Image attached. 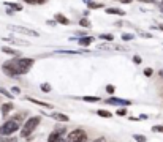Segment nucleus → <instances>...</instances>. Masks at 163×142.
<instances>
[{"instance_id":"nucleus-11","label":"nucleus","mask_w":163,"mask_h":142,"mask_svg":"<svg viewBox=\"0 0 163 142\" xmlns=\"http://www.w3.org/2000/svg\"><path fill=\"white\" fill-rule=\"evenodd\" d=\"M51 117L54 120H57V122H68V115H65V114H60V112H52L51 114Z\"/></svg>"},{"instance_id":"nucleus-35","label":"nucleus","mask_w":163,"mask_h":142,"mask_svg":"<svg viewBox=\"0 0 163 142\" xmlns=\"http://www.w3.org/2000/svg\"><path fill=\"white\" fill-rule=\"evenodd\" d=\"M122 3H131V0H120Z\"/></svg>"},{"instance_id":"nucleus-13","label":"nucleus","mask_w":163,"mask_h":142,"mask_svg":"<svg viewBox=\"0 0 163 142\" xmlns=\"http://www.w3.org/2000/svg\"><path fill=\"white\" fill-rule=\"evenodd\" d=\"M108 14H119V16H125V11L120 8H106Z\"/></svg>"},{"instance_id":"nucleus-15","label":"nucleus","mask_w":163,"mask_h":142,"mask_svg":"<svg viewBox=\"0 0 163 142\" xmlns=\"http://www.w3.org/2000/svg\"><path fill=\"white\" fill-rule=\"evenodd\" d=\"M87 6H89L90 10H100V8H105L103 3H100V2H92V0L87 3Z\"/></svg>"},{"instance_id":"nucleus-4","label":"nucleus","mask_w":163,"mask_h":142,"mask_svg":"<svg viewBox=\"0 0 163 142\" xmlns=\"http://www.w3.org/2000/svg\"><path fill=\"white\" fill-rule=\"evenodd\" d=\"M66 142H87V133L81 128H76L70 134H66Z\"/></svg>"},{"instance_id":"nucleus-29","label":"nucleus","mask_w":163,"mask_h":142,"mask_svg":"<svg viewBox=\"0 0 163 142\" xmlns=\"http://www.w3.org/2000/svg\"><path fill=\"white\" fill-rule=\"evenodd\" d=\"M133 62H135V63H136V65H139V63L143 62V59H141V57H139V55H135V57H133Z\"/></svg>"},{"instance_id":"nucleus-16","label":"nucleus","mask_w":163,"mask_h":142,"mask_svg":"<svg viewBox=\"0 0 163 142\" xmlns=\"http://www.w3.org/2000/svg\"><path fill=\"white\" fill-rule=\"evenodd\" d=\"M81 99H83V101H87V103H97V101H100L98 96H81Z\"/></svg>"},{"instance_id":"nucleus-3","label":"nucleus","mask_w":163,"mask_h":142,"mask_svg":"<svg viewBox=\"0 0 163 142\" xmlns=\"http://www.w3.org/2000/svg\"><path fill=\"white\" fill-rule=\"evenodd\" d=\"M41 123V117L40 115H33V117H30V119H27L25 120V123L22 125V128H21V136L22 137H29L36 128H38V125Z\"/></svg>"},{"instance_id":"nucleus-37","label":"nucleus","mask_w":163,"mask_h":142,"mask_svg":"<svg viewBox=\"0 0 163 142\" xmlns=\"http://www.w3.org/2000/svg\"><path fill=\"white\" fill-rule=\"evenodd\" d=\"M160 11L163 13V0H161V5H160Z\"/></svg>"},{"instance_id":"nucleus-19","label":"nucleus","mask_w":163,"mask_h":142,"mask_svg":"<svg viewBox=\"0 0 163 142\" xmlns=\"http://www.w3.org/2000/svg\"><path fill=\"white\" fill-rule=\"evenodd\" d=\"M40 89H41V92H45V93H49L51 90H52V87L48 84V82H45V84H41L40 85Z\"/></svg>"},{"instance_id":"nucleus-27","label":"nucleus","mask_w":163,"mask_h":142,"mask_svg":"<svg viewBox=\"0 0 163 142\" xmlns=\"http://www.w3.org/2000/svg\"><path fill=\"white\" fill-rule=\"evenodd\" d=\"M135 36L131 35V33H122V40H125V41H130V40H133Z\"/></svg>"},{"instance_id":"nucleus-10","label":"nucleus","mask_w":163,"mask_h":142,"mask_svg":"<svg viewBox=\"0 0 163 142\" xmlns=\"http://www.w3.org/2000/svg\"><path fill=\"white\" fill-rule=\"evenodd\" d=\"M27 101H30L33 104H38V106H41V107H46V109H52V106L49 103H45V101H40V99H35V98H30V96H27Z\"/></svg>"},{"instance_id":"nucleus-2","label":"nucleus","mask_w":163,"mask_h":142,"mask_svg":"<svg viewBox=\"0 0 163 142\" xmlns=\"http://www.w3.org/2000/svg\"><path fill=\"white\" fill-rule=\"evenodd\" d=\"M18 130H21V115L6 120L2 126H0V136H11Z\"/></svg>"},{"instance_id":"nucleus-1","label":"nucleus","mask_w":163,"mask_h":142,"mask_svg":"<svg viewBox=\"0 0 163 142\" xmlns=\"http://www.w3.org/2000/svg\"><path fill=\"white\" fill-rule=\"evenodd\" d=\"M33 59H24V57H21V59H11L8 62L3 63V71L6 76H21V74H27L30 71V68L33 66Z\"/></svg>"},{"instance_id":"nucleus-31","label":"nucleus","mask_w":163,"mask_h":142,"mask_svg":"<svg viewBox=\"0 0 163 142\" xmlns=\"http://www.w3.org/2000/svg\"><path fill=\"white\" fill-rule=\"evenodd\" d=\"M139 35H141V36H144V38H152V35H151V33H147V32H141Z\"/></svg>"},{"instance_id":"nucleus-8","label":"nucleus","mask_w":163,"mask_h":142,"mask_svg":"<svg viewBox=\"0 0 163 142\" xmlns=\"http://www.w3.org/2000/svg\"><path fill=\"white\" fill-rule=\"evenodd\" d=\"M13 109H15V104H13V103H3L2 107H0V111H2V115H3V117H6Z\"/></svg>"},{"instance_id":"nucleus-26","label":"nucleus","mask_w":163,"mask_h":142,"mask_svg":"<svg viewBox=\"0 0 163 142\" xmlns=\"http://www.w3.org/2000/svg\"><path fill=\"white\" fill-rule=\"evenodd\" d=\"M116 114H117V115H120V117H124V115H127V114H128V111H127L125 107H122V109H119Z\"/></svg>"},{"instance_id":"nucleus-18","label":"nucleus","mask_w":163,"mask_h":142,"mask_svg":"<svg viewBox=\"0 0 163 142\" xmlns=\"http://www.w3.org/2000/svg\"><path fill=\"white\" fill-rule=\"evenodd\" d=\"M25 3H29V5H43V3H46L48 0H24Z\"/></svg>"},{"instance_id":"nucleus-38","label":"nucleus","mask_w":163,"mask_h":142,"mask_svg":"<svg viewBox=\"0 0 163 142\" xmlns=\"http://www.w3.org/2000/svg\"><path fill=\"white\" fill-rule=\"evenodd\" d=\"M158 28H160V30L163 32V24H160V25H158Z\"/></svg>"},{"instance_id":"nucleus-14","label":"nucleus","mask_w":163,"mask_h":142,"mask_svg":"<svg viewBox=\"0 0 163 142\" xmlns=\"http://www.w3.org/2000/svg\"><path fill=\"white\" fill-rule=\"evenodd\" d=\"M3 5H6V6L13 8V10H15V11H22V10H24L21 3H15V2H5Z\"/></svg>"},{"instance_id":"nucleus-33","label":"nucleus","mask_w":163,"mask_h":142,"mask_svg":"<svg viewBox=\"0 0 163 142\" xmlns=\"http://www.w3.org/2000/svg\"><path fill=\"white\" fill-rule=\"evenodd\" d=\"M11 92L18 95V93H21V89H19V87H13V89H11Z\"/></svg>"},{"instance_id":"nucleus-36","label":"nucleus","mask_w":163,"mask_h":142,"mask_svg":"<svg viewBox=\"0 0 163 142\" xmlns=\"http://www.w3.org/2000/svg\"><path fill=\"white\" fill-rule=\"evenodd\" d=\"M158 74H160V77H163V69H160V71H158Z\"/></svg>"},{"instance_id":"nucleus-7","label":"nucleus","mask_w":163,"mask_h":142,"mask_svg":"<svg viewBox=\"0 0 163 142\" xmlns=\"http://www.w3.org/2000/svg\"><path fill=\"white\" fill-rule=\"evenodd\" d=\"M54 21L57 24H62V25H70V19L66 16H63V14H60V13H57L56 16H54Z\"/></svg>"},{"instance_id":"nucleus-24","label":"nucleus","mask_w":163,"mask_h":142,"mask_svg":"<svg viewBox=\"0 0 163 142\" xmlns=\"http://www.w3.org/2000/svg\"><path fill=\"white\" fill-rule=\"evenodd\" d=\"M133 139L136 142H146V136H141V134H133Z\"/></svg>"},{"instance_id":"nucleus-21","label":"nucleus","mask_w":163,"mask_h":142,"mask_svg":"<svg viewBox=\"0 0 163 142\" xmlns=\"http://www.w3.org/2000/svg\"><path fill=\"white\" fill-rule=\"evenodd\" d=\"M98 38L100 40H106V41H113L114 40V36L109 35V33H101V35H98Z\"/></svg>"},{"instance_id":"nucleus-22","label":"nucleus","mask_w":163,"mask_h":142,"mask_svg":"<svg viewBox=\"0 0 163 142\" xmlns=\"http://www.w3.org/2000/svg\"><path fill=\"white\" fill-rule=\"evenodd\" d=\"M0 142H16V137H8V136H0Z\"/></svg>"},{"instance_id":"nucleus-30","label":"nucleus","mask_w":163,"mask_h":142,"mask_svg":"<svg viewBox=\"0 0 163 142\" xmlns=\"http://www.w3.org/2000/svg\"><path fill=\"white\" fill-rule=\"evenodd\" d=\"M106 93L113 95V93H114V85H108V87H106Z\"/></svg>"},{"instance_id":"nucleus-12","label":"nucleus","mask_w":163,"mask_h":142,"mask_svg":"<svg viewBox=\"0 0 163 142\" xmlns=\"http://www.w3.org/2000/svg\"><path fill=\"white\" fill-rule=\"evenodd\" d=\"M2 52H5V54H8V55H13V57H21V52H19V51L11 49V48H8V46H2Z\"/></svg>"},{"instance_id":"nucleus-32","label":"nucleus","mask_w":163,"mask_h":142,"mask_svg":"<svg viewBox=\"0 0 163 142\" xmlns=\"http://www.w3.org/2000/svg\"><path fill=\"white\" fill-rule=\"evenodd\" d=\"M138 2H144V3H157V0H138Z\"/></svg>"},{"instance_id":"nucleus-9","label":"nucleus","mask_w":163,"mask_h":142,"mask_svg":"<svg viewBox=\"0 0 163 142\" xmlns=\"http://www.w3.org/2000/svg\"><path fill=\"white\" fill-rule=\"evenodd\" d=\"M93 43V36H83V38H78V44L79 46H90Z\"/></svg>"},{"instance_id":"nucleus-20","label":"nucleus","mask_w":163,"mask_h":142,"mask_svg":"<svg viewBox=\"0 0 163 142\" xmlns=\"http://www.w3.org/2000/svg\"><path fill=\"white\" fill-rule=\"evenodd\" d=\"M0 95H3V96H6L8 99H13V98H15V96H13V95H11V92L5 90L3 87H0Z\"/></svg>"},{"instance_id":"nucleus-25","label":"nucleus","mask_w":163,"mask_h":142,"mask_svg":"<svg viewBox=\"0 0 163 142\" xmlns=\"http://www.w3.org/2000/svg\"><path fill=\"white\" fill-rule=\"evenodd\" d=\"M152 131H154V133H163V125H155V126H152Z\"/></svg>"},{"instance_id":"nucleus-17","label":"nucleus","mask_w":163,"mask_h":142,"mask_svg":"<svg viewBox=\"0 0 163 142\" xmlns=\"http://www.w3.org/2000/svg\"><path fill=\"white\" fill-rule=\"evenodd\" d=\"M97 114H98L100 117H106V119L113 117V114H111L109 111H105V109H98V111H97Z\"/></svg>"},{"instance_id":"nucleus-23","label":"nucleus","mask_w":163,"mask_h":142,"mask_svg":"<svg viewBox=\"0 0 163 142\" xmlns=\"http://www.w3.org/2000/svg\"><path fill=\"white\" fill-rule=\"evenodd\" d=\"M79 25H83V27H90V21L87 18H83L79 21Z\"/></svg>"},{"instance_id":"nucleus-5","label":"nucleus","mask_w":163,"mask_h":142,"mask_svg":"<svg viewBox=\"0 0 163 142\" xmlns=\"http://www.w3.org/2000/svg\"><path fill=\"white\" fill-rule=\"evenodd\" d=\"M8 28H10V30H13V32H18V33L27 35V36H35V38L40 36L38 32L32 30V28H27V27H21V25H8Z\"/></svg>"},{"instance_id":"nucleus-28","label":"nucleus","mask_w":163,"mask_h":142,"mask_svg":"<svg viewBox=\"0 0 163 142\" xmlns=\"http://www.w3.org/2000/svg\"><path fill=\"white\" fill-rule=\"evenodd\" d=\"M152 73H154V69H152V68H146V69H144V76H147V77H151Z\"/></svg>"},{"instance_id":"nucleus-34","label":"nucleus","mask_w":163,"mask_h":142,"mask_svg":"<svg viewBox=\"0 0 163 142\" xmlns=\"http://www.w3.org/2000/svg\"><path fill=\"white\" fill-rule=\"evenodd\" d=\"M92 142H106V139H105V137H97V139L92 140Z\"/></svg>"},{"instance_id":"nucleus-6","label":"nucleus","mask_w":163,"mask_h":142,"mask_svg":"<svg viewBox=\"0 0 163 142\" xmlns=\"http://www.w3.org/2000/svg\"><path fill=\"white\" fill-rule=\"evenodd\" d=\"M105 103L106 104H114V106H124V107L131 104L130 99H122V98H116V96H111V98L105 99Z\"/></svg>"}]
</instances>
